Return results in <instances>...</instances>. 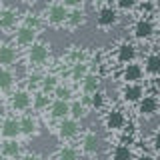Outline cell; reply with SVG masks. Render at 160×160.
I'll use <instances>...</instances> for the list:
<instances>
[{
    "instance_id": "1",
    "label": "cell",
    "mask_w": 160,
    "mask_h": 160,
    "mask_svg": "<svg viewBox=\"0 0 160 160\" xmlns=\"http://www.w3.org/2000/svg\"><path fill=\"white\" fill-rule=\"evenodd\" d=\"M50 58H52V48H50L48 42H42V40H38L34 46H30L26 52H24V62L32 70L44 68L50 62Z\"/></svg>"
},
{
    "instance_id": "2",
    "label": "cell",
    "mask_w": 160,
    "mask_h": 160,
    "mask_svg": "<svg viewBox=\"0 0 160 160\" xmlns=\"http://www.w3.org/2000/svg\"><path fill=\"white\" fill-rule=\"evenodd\" d=\"M6 108L10 114H16V116L32 112V92L24 86H18L10 96H6Z\"/></svg>"
},
{
    "instance_id": "3",
    "label": "cell",
    "mask_w": 160,
    "mask_h": 160,
    "mask_svg": "<svg viewBox=\"0 0 160 160\" xmlns=\"http://www.w3.org/2000/svg\"><path fill=\"white\" fill-rule=\"evenodd\" d=\"M42 22H46L52 28H62L66 24L68 18V8L64 6V2H50L46 4V8L42 10Z\"/></svg>"
},
{
    "instance_id": "4",
    "label": "cell",
    "mask_w": 160,
    "mask_h": 160,
    "mask_svg": "<svg viewBox=\"0 0 160 160\" xmlns=\"http://www.w3.org/2000/svg\"><path fill=\"white\" fill-rule=\"evenodd\" d=\"M102 124L108 132H122V130L128 126L126 112H124L122 108L110 106V108H106V112H104V116H102Z\"/></svg>"
},
{
    "instance_id": "5",
    "label": "cell",
    "mask_w": 160,
    "mask_h": 160,
    "mask_svg": "<svg viewBox=\"0 0 160 160\" xmlns=\"http://www.w3.org/2000/svg\"><path fill=\"white\" fill-rule=\"evenodd\" d=\"M20 20H22V12L10 4H4L2 12H0V32L12 36L14 30L20 26Z\"/></svg>"
},
{
    "instance_id": "6",
    "label": "cell",
    "mask_w": 160,
    "mask_h": 160,
    "mask_svg": "<svg viewBox=\"0 0 160 160\" xmlns=\"http://www.w3.org/2000/svg\"><path fill=\"white\" fill-rule=\"evenodd\" d=\"M10 42H12L18 50H24V52H26L30 46H34V44L38 42V30L28 28V26H24V24H20V26L14 30Z\"/></svg>"
},
{
    "instance_id": "7",
    "label": "cell",
    "mask_w": 160,
    "mask_h": 160,
    "mask_svg": "<svg viewBox=\"0 0 160 160\" xmlns=\"http://www.w3.org/2000/svg\"><path fill=\"white\" fill-rule=\"evenodd\" d=\"M0 140H22L20 138V122L16 114H10L8 110L0 118Z\"/></svg>"
},
{
    "instance_id": "8",
    "label": "cell",
    "mask_w": 160,
    "mask_h": 160,
    "mask_svg": "<svg viewBox=\"0 0 160 160\" xmlns=\"http://www.w3.org/2000/svg\"><path fill=\"white\" fill-rule=\"evenodd\" d=\"M118 10L114 8V4H100V6L96 8V16H94V20H96V26L100 30H110L112 26H116L118 22Z\"/></svg>"
},
{
    "instance_id": "9",
    "label": "cell",
    "mask_w": 160,
    "mask_h": 160,
    "mask_svg": "<svg viewBox=\"0 0 160 160\" xmlns=\"http://www.w3.org/2000/svg\"><path fill=\"white\" fill-rule=\"evenodd\" d=\"M54 130H56V136L62 144H72L80 136V122H76L72 118H66L62 122H58L54 126Z\"/></svg>"
},
{
    "instance_id": "10",
    "label": "cell",
    "mask_w": 160,
    "mask_h": 160,
    "mask_svg": "<svg viewBox=\"0 0 160 160\" xmlns=\"http://www.w3.org/2000/svg\"><path fill=\"white\" fill-rule=\"evenodd\" d=\"M44 116H46V120H50V122H54V124L66 120V118L70 116V102H66V100H58V98H52V102H50L48 110L44 112Z\"/></svg>"
},
{
    "instance_id": "11",
    "label": "cell",
    "mask_w": 160,
    "mask_h": 160,
    "mask_svg": "<svg viewBox=\"0 0 160 160\" xmlns=\"http://www.w3.org/2000/svg\"><path fill=\"white\" fill-rule=\"evenodd\" d=\"M136 46H134L132 42H118L116 44V48H114V54H112V58H114V62H118V64H122V66H128V64H132V62H136Z\"/></svg>"
},
{
    "instance_id": "12",
    "label": "cell",
    "mask_w": 160,
    "mask_h": 160,
    "mask_svg": "<svg viewBox=\"0 0 160 160\" xmlns=\"http://www.w3.org/2000/svg\"><path fill=\"white\" fill-rule=\"evenodd\" d=\"M20 60V50L10 40L0 42V68H14Z\"/></svg>"
},
{
    "instance_id": "13",
    "label": "cell",
    "mask_w": 160,
    "mask_h": 160,
    "mask_svg": "<svg viewBox=\"0 0 160 160\" xmlns=\"http://www.w3.org/2000/svg\"><path fill=\"white\" fill-rule=\"evenodd\" d=\"M130 32H132V36L140 40V42H144V40H150L154 36V22L150 18H144L140 16L132 22V26H130Z\"/></svg>"
},
{
    "instance_id": "14",
    "label": "cell",
    "mask_w": 160,
    "mask_h": 160,
    "mask_svg": "<svg viewBox=\"0 0 160 160\" xmlns=\"http://www.w3.org/2000/svg\"><path fill=\"white\" fill-rule=\"evenodd\" d=\"M18 122H20V138H34V136H38L40 124H38V118H36L34 112L20 114Z\"/></svg>"
},
{
    "instance_id": "15",
    "label": "cell",
    "mask_w": 160,
    "mask_h": 160,
    "mask_svg": "<svg viewBox=\"0 0 160 160\" xmlns=\"http://www.w3.org/2000/svg\"><path fill=\"white\" fill-rule=\"evenodd\" d=\"M18 88V76L14 68H0V98H6Z\"/></svg>"
},
{
    "instance_id": "16",
    "label": "cell",
    "mask_w": 160,
    "mask_h": 160,
    "mask_svg": "<svg viewBox=\"0 0 160 160\" xmlns=\"http://www.w3.org/2000/svg\"><path fill=\"white\" fill-rule=\"evenodd\" d=\"M92 72V62H76V64H70L68 66V72H66V78H68V84L70 86H78L88 74Z\"/></svg>"
},
{
    "instance_id": "17",
    "label": "cell",
    "mask_w": 160,
    "mask_h": 160,
    "mask_svg": "<svg viewBox=\"0 0 160 160\" xmlns=\"http://www.w3.org/2000/svg\"><path fill=\"white\" fill-rule=\"evenodd\" d=\"M78 150L82 156H94L98 152L100 144H98V136L94 130H86L84 134H80V140H78Z\"/></svg>"
},
{
    "instance_id": "18",
    "label": "cell",
    "mask_w": 160,
    "mask_h": 160,
    "mask_svg": "<svg viewBox=\"0 0 160 160\" xmlns=\"http://www.w3.org/2000/svg\"><path fill=\"white\" fill-rule=\"evenodd\" d=\"M146 96V90L142 84H122L120 88V100L124 104H138Z\"/></svg>"
},
{
    "instance_id": "19",
    "label": "cell",
    "mask_w": 160,
    "mask_h": 160,
    "mask_svg": "<svg viewBox=\"0 0 160 160\" xmlns=\"http://www.w3.org/2000/svg\"><path fill=\"white\" fill-rule=\"evenodd\" d=\"M100 86H102V78H100V74L96 70H92V72L78 84V92L82 94L84 98H88V96H92V94H96L98 90H102Z\"/></svg>"
},
{
    "instance_id": "20",
    "label": "cell",
    "mask_w": 160,
    "mask_h": 160,
    "mask_svg": "<svg viewBox=\"0 0 160 160\" xmlns=\"http://www.w3.org/2000/svg\"><path fill=\"white\" fill-rule=\"evenodd\" d=\"M24 154L22 140H0V156L6 160H18Z\"/></svg>"
},
{
    "instance_id": "21",
    "label": "cell",
    "mask_w": 160,
    "mask_h": 160,
    "mask_svg": "<svg viewBox=\"0 0 160 160\" xmlns=\"http://www.w3.org/2000/svg\"><path fill=\"white\" fill-rule=\"evenodd\" d=\"M120 78H122L124 84H142V78H144L142 64L132 62V64H128V66H122Z\"/></svg>"
},
{
    "instance_id": "22",
    "label": "cell",
    "mask_w": 160,
    "mask_h": 160,
    "mask_svg": "<svg viewBox=\"0 0 160 160\" xmlns=\"http://www.w3.org/2000/svg\"><path fill=\"white\" fill-rule=\"evenodd\" d=\"M158 108H160V102H158L156 96H152V94H146V96L136 104V112L140 116H144V118L154 116V114L158 112Z\"/></svg>"
},
{
    "instance_id": "23",
    "label": "cell",
    "mask_w": 160,
    "mask_h": 160,
    "mask_svg": "<svg viewBox=\"0 0 160 160\" xmlns=\"http://www.w3.org/2000/svg\"><path fill=\"white\" fill-rule=\"evenodd\" d=\"M142 70L144 76H160V52H150L146 54V58L142 60Z\"/></svg>"
},
{
    "instance_id": "24",
    "label": "cell",
    "mask_w": 160,
    "mask_h": 160,
    "mask_svg": "<svg viewBox=\"0 0 160 160\" xmlns=\"http://www.w3.org/2000/svg\"><path fill=\"white\" fill-rule=\"evenodd\" d=\"M60 84H62V78L58 76L56 72H44L42 74V80H40V92H44V94H50L52 96L54 94V90H56Z\"/></svg>"
},
{
    "instance_id": "25",
    "label": "cell",
    "mask_w": 160,
    "mask_h": 160,
    "mask_svg": "<svg viewBox=\"0 0 160 160\" xmlns=\"http://www.w3.org/2000/svg\"><path fill=\"white\" fill-rule=\"evenodd\" d=\"M84 22H86V10H84V6L82 8H72V10H68V18H66L64 28L76 30L80 26H84Z\"/></svg>"
},
{
    "instance_id": "26",
    "label": "cell",
    "mask_w": 160,
    "mask_h": 160,
    "mask_svg": "<svg viewBox=\"0 0 160 160\" xmlns=\"http://www.w3.org/2000/svg\"><path fill=\"white\" fill-rule=\"evenodd\" d=\"M86 114H88V102H86V98L80 96V98L70 100V116H68V118H72V120H76V122H80V120L86 116Z\"/></svg>"
},
{
    "instance_id": "27",
    "label": "cell",
    "mask_w": 160,
    "mask_h": 160,
    "mask_svg": "<svg viewBox=\"0 0 160 160\" xmlns=\"http://www.w3.org/2000/svg\"><path fill=\"white\" fill-rule=\"evenodd\" d=\"M52 102V96L50 94H44V92H32V112L34 114H44Z\"/></svg>"
},
{
    "instance_id": "28",
    "label": "cell",
    "mask_w": 160,
    "mask_h": 160,
    "mask_svg": "<svg viewBox=\"0 0 160 160\" xmlns=\"http://www.w3.org/2000/svg\"><path fill=\"white\" fill-rule=\"evenodd\" d=\"M54 158L56 160H82V154H80L76 144H60Z\"/></svg>"
},
{
    "instance_id": "29",
    "label": "cell",
    "mask_w": 160,
    "mask_h": 160,
    "mask_svg": "<svg viewBox=\"0 0 160 160\" xmlns=\"http://www.w3.org/2000/svg\"><path fill=\"white\" fill-rule=\"evenodd\" d=\"M110 160H134V152L130 146H124V144L118 142L110 150Z\"/></svg>"
},
{
    "instance_id": "30",
    "label": "cell",
    "mask_w": 160,
    "mask_h": 160,
    "mask_svg": "<svg viewBox=\"0 0 160 160\" xmlns=\"http://www.w3.org/2000/svg\"><path fill=\"white\" fill-rule=\"evenodd\" d=\"M86 102H88V110H104L106 108V92L104 90H98L96 94H92V96H88L86 98Z\"/></svg>"
},
{
    "instance_id": "31",
    "label": "cell",
    "mask_w": 160,
    "mask_h": 160,
    "mask_svg": "<svg viewBox=\"0 0 160 160\" xmlns=\"http://www.w3.org/2000/svg\"><path fill=\"white\" fill-rule=\"evenodd\" d=\"M52 98H58V100H66V102H70V100L76 98V94H74V88L70 86L68 82H62L56 90H54Z\"/></svg>"
},
{
    "instance_id": "32",
    "label": "cell",
    "mask_w": 160,
    "mask_h": 160,
    "mask_svg": "<svg viewBox=\"0 0 160 160\" xmlns=\"http://www.w3.org/2000/svg\"><path fill=\"white\" fill-rule=\"evenodd\" d=\"M20 24H24V26L34 28V30H38V32H40L42 16H40V14H34V12H24V14H22V20H20Z\"/></svg>"
},
{
    "instance_id": "33",
    "label": "cell",
    "mask_w": 160,
    "mask_h": 160,
    "mask_svg": "<svg viewBox=\"0 0 160 160\" xmlns=\"http://www.w3.org/2000/svg\"><path fill=\"white\" fill-rule=\"evenodd\" d=\"M136 0H116L114 2V8L118 10V14L120 12H134L136 10Z\"/></svg>"
},
{
    "instance_id": "34",
    "label": "cell",
    "mask_w": 160,
    "mask_h": 160,
    "mask_svg": "<svg viewBox=\"0 0 160 160\" xmlns=\"http://www.w3.org/2000/svg\"><path fill=\"white\" fill-rule=\"evenodd\" d=\"M154 8H156V4H152V2H138L136 4V10L140 12V16H144V18H148V14Z\"/></svg>"
},
{
    "instance_id": "35",
    "label": "cell",
    "mask_w": 160,
    "mask_h": 160,
    "mask_svg": "<svg viewBox=\"0 0 160 160\" xmlns=\"http://www.w3.org/2000/svg\"><path fill=\"white\" fill-rule=\"evenodd\" d=\"M18 160H42V158H40L36 152H24V154H22V156H20Z\"/></svg>"
},
{
    "instance_id": "36",
    "label": "cell",
    "mask_w": 160,
    "mask_h": 160,
    "mask_svg": "<svg viewBox=\"0 0 160 160\" xmlns=\"http://www.w3.org/2000/svg\"><path fill=\"white\" fill-rule=\"evenodd\" d=\"M152 148H154V150H156V152L160 154V130H158V132L152 136Z\"/></svg>"
},
{
    "instance_id": "37",
    "label": "cell",
    "mask_w": 160,
    "mask_h": 160,
    "mask_svg": "<svg viewBox=\"0 0 160 160\" xmlns=\"http://www.w3.org/2000/svg\"><path fill=\"white\" fill-rule=\"evenodd\" d=\"M2 8H4V2H0V12H2Z\"/></svg>"
},
{
    "instance_id": "38",
    "label": "cell",
    "mask_w": 160,
    "mask_h": 160,
    "mask_svg": "<svg viewBox=\"0 0 160 160\" xmlns=\"http://www.w3.org/2000/svg\"><path fill=\"white\" fill-rule=\"evenodd\" d=\"M0 160H6V158H4V156H0Z\"/></svg>"
},
{
    "instance_id": "39",
    "label": "cell",
    "mask_w": 160,
    "mask_h": 160,
    "mask_svg": "<svg viewBox=\"0 0 160 160\" xmlns=\"http://www.w3.org/2000/svg\"><path fill=\"white\" fill-rule=\"evenodd\" d=\"M154 160H160V156H156V158H154Z\"/></svg>"
},
{
    "instance_id": "40",
    "label": "cell",
    "mask_w": 160,
    "mask_h": 160,
    "mask_svg": "<svg viewBox=\"0 0 160 160\" xmlns=\"http://www.w3.org/2000/svg\"><path fill=\"white\" fill-rule=\"evenodd\" d=\"M50 160H56V158H50Z\"/></svg>"
},
{
    "instance_id": "41",
    "label": "cell",
    "mask_w": 160,
    "mask_h": 160,
    "mask_svg": "<svg viewBox=\"0 0 160 160\" xmlns=\"http://www.w3.org/2000/svg\"><path fill=\"white\" fill-rule=\"evenodd\" d=\"M140 160H144V158H140Z\"/></svg>"
}]
</instances>
